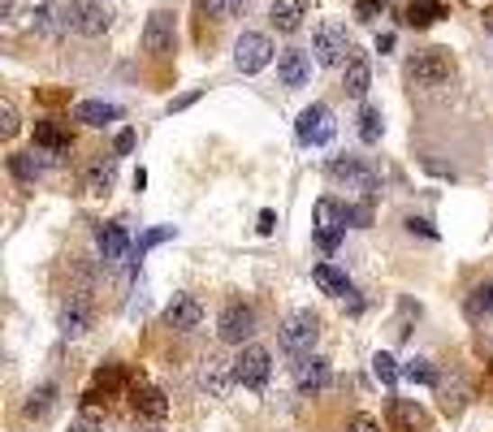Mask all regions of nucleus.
I'll return each instance as SVG.
<instances>
[{"label":"nucleus","instance_id":"1","mask_svg":"<svg viewBox=\"0 0 493 432\" xmlns=\"http://www.w3.org/2000/svg\"><path fill=\"white\" fill-rule=\"evenodd\" d=\"M454 78V61L446 48H415L407 57V83L420 91H437Z\"/></svg>","mask_w":493,"mask_h":432},{"label":"nucleus","instance_id":"2","mask_svg":"<svg viewBox=\"0 0 493 432\" xmlns=\"http://www.w3.org/2000/svg\"><path fill=\"white\" fill-rule=\"evenodd\" d=\"M324 177L333 186H342V191H360V194H372L381 186V173L372 169L364 156H333V160H324Z\"/></svg>","mask_w":493,"mask_h":432},{"label":"nucleus","instance_id":"3","mask_svg":"<svg viewBox=\"0 0 493 432\" xmlns=\"http://www.w3.org/2000/svg\"><path fill=\"white\" fill-rule=\"evenodd\" d=\"M316 338H321V320L312 316V311H290L286 320H281L278 328V342L286 355H312V346H316Z\"/></svg>","mask_w":493,"mask_h":432},{"label":"nucleus","instance_id":"4","mask_svg":"<svg viewBox=\"0 0 493 432\" xmlns=\"http://www.w3.org/2000/svg\"><path fill=\"white\" fill-rule=\"evenodd\" d=\"M351 35H346L342 22H321L316 31H312V57L321 65H346L351 61Z\"/></svg>","mask_w":493,"mask_h":432},{"label":"nucleus","instance_id":"5","mask_svg":"<svg viewBox=\"0 0 493 432\" xmlns=\"http://www.w3.org/2000/svg\"><path fill=\"white\" fill-rule=\"evenodd\" d=\"M65 22H69V31L96 40L113 26V14H108L105 0H65Z\"/></svg>","mask_w":493,"mask_h":432},{"label":"nucleus","instance_id":"6","mask_svg":"<svg viewBox=\"0 0 493 432\" xmlns=\"http://www.w3.org/2000/svg\"><path fill=\"white\" fill-rule=\"evenodd\" d=\"M295 134H299L303 148H324V143H333L338 122H333L329 104H307V108H303L299 122H295Z\"/></svg>","mask_w":493,"mask_h":432},{"label":"nucleus","instance_id":"7","mask_svg":"<svg viewBox=\"0 0 493 432\" xmlns=\"http://www.w3.org/2000/svg\"><path fill=\"white\" fill-rule=\"evenodd\" d=\"M273 40L264 35V31H242L234 43V65H238V74H260L264 65L273 61Z\"/></svg>","mask_w":493,"mask_h":432},{"label":"nucleus","instance_id":"8","mask_svg":"<svg viewBox=\"0 0 493 432\" xmlns=\"http://www.w3.org/2000/svg\"><path fill=\"white\" fill-rule=\"evenodd\" d=\"M256 307L251 302H230L225 311H221V320H216V333H221V342L230 346H242L256 338Z\"/></svg>","mask_w":493,"mask_h":432},{"label":"nucleus","instance_id":"9","mask_svg":"<svg viewBox=\"0 0 493 432\" xmlns=\"http://www.w3.org/2000/svg\"><path fill=\"white\" fill-rule=\"evenodd\" d=\"M269 372H273V355H269L264 346H242V350H238V359H234L238 385H247L260 393V389L269 385Z\"/></svg>","mask_w":493,"mask_h":432},{"label":"nucleus","instance_id":"10","mask_svg":"<svg viewBox=\"0 0 493 432\" xmlns=\"http://www.w3.org/2000/svg\"><path fill=\"white\" fill-rule=\"evenodd\" d=\"M173 43H178V22H173L169 9H156L148 18V26H143V52H151V57H169Z\"/></svg>","mask_w":493,"mask_h":432},{"label":"nucleus","instance_id":"11","mask_svg":"<svg viewBox=\"0 0 493 432\" xmlns=\"http://www.w3.org/2000/svg\"><path fill=\"white\" fill-rule=\"evenodd\" d=\"M96 251H100V264L105 268H117L122 259H130V234L126 225H117V220H108L96 230Z\"/></svg>","mask_w":493,"mask_h":432},{"label":"nucleus","instance_id":"12","mask_svg":"<svg viewBox=\"0 0 493 432\" xmlns=\"http://www.w3.org/2000/svg\"><path fill=\"white\" fill-rule=\"evenodd\" d=\"M204 302L195 299V294H173L169 302H165V324L169 328H178V333H195L199 324H204Z\"/></svg>","mask_w":493,"mask_h":432},{"label":"nucleus","instance_id":"13","mask_svg":"<svg viewBox=\"0 0 493 432\" xmlns=\"http://www.w3.org/2000/svg\"><path fill=\"white\" fill-rule=\"evenodd\" d=\"M278 83L286 91H299V86L312 83V57L303 48H286L278 57Z\"/></svg>","mask_w":493,"mask_h":432},{"label":"nucleus","instance_id":"14","mask_svg":"<svg viewBox=\"0 0 493 432\" xmlns=\"http://www.w3.org/2000/svg\"><path fill=\"white\" fill-rule=\"evenodd\" d=\"M57 328H61V338H83L87 328H91V299H87V294H69V299L61 302Z\"/></svg>","mask_w":493,"mask_h":432},{"label":"nucleus","instance_id":"15","mask_svg":"<svg viewBox=\"0 0 493 432\" xmlns=\"http://www.w3.org/2000/svg\"><path fill=\"white\" fill-rule=\"evenodd\" d=\"M329 381H333V372H329V364H324L321 355H299V364H295V385H299V393H324Z\"/></svg>","mask_w":493,"mask_h":432},{"label":"nucleus","instance_id":"16","mask_svg":"<svg viewBox=\"0 0 493 432\" xmlns=\"http://www.w3.org/2000/svg\"><path fill=\"white\" fill-rule=\"evenodd\" d=\"M307 14H312V0H273V4H269V22L278 26L281 35H295V31H303Z\"/></svg>","mask_w":493,"mask_h":432},{"label":"nucleus","instance_id":"17","mask_svg":"<svg viewBox=\"0 0 493 432\" xmlns=\"http://www.w3.org/2000/svg\"><path fill=\"white\" fill-rule=\"evenodd\" d=\"M234 381H238L234 364H225V359H208V364L199 367V389H204L208 398H225Z\"/></svg>","mask_w":493,"mask_h":432},{"label":"nucleus","instance_id":"18","mask_svg":"<svg viewBox=\"0 0 493 432\" xmlns=\"http://www.w3.org/2000/svg\"><path fill=\"white\" fill-rule=\"evenodd\" d=\"M74 122H83L91 130H105L113 122H122V108L108 104V100H83V104L74 108Z\"/></svg>","mask_w":493,"mask_h":432},{"label":"nucleus","instance_id":"19","mask_svg":"<svg viewBox=\"0 0 493 432\" xmlns=\"http://www.w3.org/2000/svg\"><path fill=\"white\" fill-rule=\"evenodd\" d=\"M425 410L415 407V402H403V398H394L389 402V432H425Z\"/></svg>","mask_w":493,"mask_h":432},{"label":"nucleus","instance_id":"20","mask_svg":"<svg viewBox=\"0 0 493 432\" xmlns=\"http://www.w3.org/2000/svg\"><path fill=\"white\" fill-rule=\"evenodd\" d=\"M113 182H117V160H113V156H100V160H91V169H87L83 191L87 194H108L113 191Z\"/></svg>","mask_w":493,"mask_h":432},{"label":"nucleus","instance_id":"21","mask_svg":"<svg viewBox=\"0 0 493 432\" xmlns=\"http://www.w3.org/2000/svg\"><path fill=\"white\" fill-rule=\"evenodd\" d=\"M52 407H57V385L43 381V385H35L31 393H26V402H22V419H48Z\"/></svg>","mask_w":493,"mask_h":432},{"label":"nucleus","instance_id":"22","mask_svg":"<svg viewBox=\"0 0 493 432\" xmlns=\"http://www.w3.org/2000/svg\"><path fill=\"white\" fill-rule=\"evenodd\" d=\"M312 281L321 285L324 294H333V299H351V294H355L351 277H346L342 268H333V264H316V268H312Z\"/></svg>","mask_w":493,"mask_h":432},{"label":"nucleus","instance_id":"23","mask_svg":"<svg viewBox=\"0 0 493 432\" xmlns=\"http://www.w3.org/2000/svg\"><path fill=\"white\" fill-rule=\"evenodd\" d=\"M463 316L472 324H480L485 316H493V277H485V281H476L472 285V294L463 299Z\"/></svg>","mask_w":493,"mask_h":432},{"label":"nucleus","instance_id":"24","mask_svg":"<svg viewBox=\"0 0 493 432\" xmlns=\"http://www.w3.org/2000/svg\"><path fill=\"white\" fill-rule=\"evenodd\" d=\"M368 86H372V65H368L364 57H351V61H346V74H342V91L351 100H364Z\"/></svg>","mask_w":493,"mask_h":432},{"label":"nucleus","instance_id":"25","mask_svg":"<svg viewBox=\"0 0 493 432\" xmlns=\"http://www.w3.org/2000/svg\"><path fill=\"white\" fill-rule=\"evenodd\" d=\"M9 173L18 177L22 186H35V182L43 177V160L35 156V151H14V156H9Z\"/></svg>","mask_w":493,"mask_h":432},{"label":"nucleus","instance_id":"26","mask_svg":"<svg viewBox=\"0 0 493 432\" xmlns=\"http://www.w3.org/2000/svg\"><path fill=\"white\" fill-rule=\"evenodd\" d=\"M69 143H74V139H69L61 126H52V122H35V148L52 151V156H65Z\"/></svg>","mask_w":493,"mask_h":432},{"label":"nucleus","instance_id":"27","mask_svg":"<svg viewBox=\"0 0 493 432\" xmlns=\"http://www.w3.org/2000/svg\"><path fill=\"white\" fill-rule=\"evenodd\" d=\"M437 393H442V410H446V415H459L463 402H468V385H463V376L437 381Z\"/></svg>","mask_w":493,"mask_h":432},{"label":"nucleus","instance_id":"28","mask_svg":"<svg viewBox=\"0 0 493 432\" xmlns=\"http://www.w3.org/2000/svg\"><path fill=\"white\" fill-rule=\"evenodd\" d=\"M446 14V0H415V4H407V26H433V22Z\"/></svg>","mask_w":493,"mask_h":432},{"label":"nucleus","instance_id":"29","mask_svg":"<svg viewBox=\"0 0 493 432\" xmlns=\"http://www.w3.org/2000/svg\"><path fill=\"white\" fill-rule=\"evenodd\" d=\"M381 134H386V117H381V108L364 104L360 108V139L372 148V143H381Z\"/></svg>","mask_w":493,"mask_h":432},{"label":"nucleus","instance_id":"30","mask_svg":"<svg viewBox=\"0 0 493 432\" xmlns=\"http://www.w3.org/2000/svg\"><path fill=\"white\" fill-rule=\"evenodd\" d=\"M372 376H377L386 389H394L398 385V376H403V364H398L394 355H386V350H377V355H372Z\"/></svg>","mask_w":493,"mask_h":432},{"label":"nucleus","instance_id":"31","mask_svg":"<svg viewBox=\"0 0 493 432\" xmlns=\"http://www.w3.org/2000/svg\"><path fill=\"white\" fill-rule=\"evenodd\" d=\"M57 14H65V0H48V4H40V9L31 14V18H35V26H40V31H48V35H57L61 26H69V22L57 18Z\"/></svg>","mask_w":493,"mask_h":432},{"label":"nucleus","instance_id":"32","mask_svg":"<svg viewBox=\"0 0 493 432\" xmlns=\"http://www.w3.org/2000/svg\"><path fill=\"white\" fill-rule=\"evenodd\" d=\"M134 410H143L148 419H165L169 402H165V393H160V389H139V393H134Z\"/></svg>","mask_w":493,"mask_h":432},{"label":"nucleus","instance_id":"33","mask_svg":"<svg viewBox=\"0 0 493 432\" xmlns=\"http://www.w3.org/2000/svg\"><path fill=\"white\" fill-rule=\"evenodd\" d=\"M403 376H407L411 385H437V372H433L429 359H407V364H403Z\"/></svg>","mask_w":493,"mask_h":432},{"label":"nucleus","instance_id":"34","mask_svg":"<svg viewBox=\"0 0 493 432\" xmlns=\"http://www.w3.org/2000/svg\"><path fill=\"white\" fill-rule=\"evenodd\" d=\"M199 9L208 14V18H234L247 9V0H199Z\"/></svg>","mask_w":493,"mask_h":432},{"label":"nucleus","instance_id":"35","mask_svg":"<svg viewBox=\"0 0 493 432\" xmlns=\"http://www.w3.org/2000/svg\"><path fill=\"white\" fill-rule=\"evenodd\" d=\"M173 234H178V230H173V225H156V230H148V234L139 238V247H134V251H139V259L148 256L151 247H160V242H169Z\"/></svg>","mask_w":493,"mask_h":432},{"label":"nucleus","instance_id":"36","mask_svg":"<svg viewBox=\"0 0 493 432\" xmlns=\"http://www.w3.org/2000/svg\"><path fill=\"white\" fill-rule=\"evenodd\" d=\"M342 225L368 230V225H372V208H368V203H342Z\"/></svg>","mask_w":493,"mask_h":432},{"label":"nucleus","instance_id":"37","mask_svg":"<svg viewBox=\"0 0 493 432\" xmlns=\"http://www.w3.org/2000/svg\"><path fill=\"white\" fill-rule=\"evenodd\" d=\"M316 247L333 256V251L342 247V225H316Z\"/></svg>","mask_w":493,"mask_h":432},{"label":"nucleus","instance_id":"38","mask_svg":"<svg viewBox=\"0 0 493 432\" xmlns=\"http://www.w3.org/2000/svg\"><path fill=\"white\" fill-rule=\"evenodd\" d=\"M0 130H5V139L18 134V112H14V104H0Z\"/></svg>","mask_w":493,"mask_h":432},{"label":"nucleus","instance_id":"39","mask_svg":"<svg viewBox=\"0 0 493 432\" xmlns=\"http://www.w3.org/2000/svg\"><path fill=\"white\" fill-rule=\"evenodd\" d=\"M346 432H381V424H377V419H368V415H355V419L346 424Z\"/></svg>","mask_w":493,"mask_h":432},{"label":"nucleus","instance_id":"40","mask_svg":"<svg viewBox=\"0 0 493 432\" xmlns=\"http://www.w3.org/2000/svg\"><path fill=\"white\" fill-rule=\"evenodd\" d=\"M69 432H105V424H100V419H91V415H78V419L69 424Z\"/></svg>","mask_w":493,"mask_h":432},{"label":"nucleus","instance_id":"41","mask_svg":"<svg viewBox=\"0 0 493 432\" xmlns=\"http://www.w3.org/2000/svg\"><path fill=\"white\" fill-rule=\"evenodd\" d=\"M113 148H117V156H130V151H134V130H122Z\"/></svg>","mask_w":493,"mask_h":432},{"label":"nucleus","instance_id":"42","mask_svg":"<svg viewBox=\"0 0 493 432\" xmlns=\"http://www.w3.org/2000/svg\"><path fill=\"white\" fill-rule=\"evenodd\" d=\"M195 100H199V91H187V95H178V100H169V112H182V108H191Z\"/></svg>","mask_w":493,"mask_h":432},{"label":"nucleus","instance_id":"43","mask_svg":"<svg viewBox=\"0 0 493 432\" xmlns=\"http://www.w3.org/2000/svg\"><path fill=\"white\" fill-rule=\"evenodd\" d=\"M377 14H381V0H360V18L364 22H372Z\"/></svg>","mask_w":493,"mask_h":432},{"label":"nucleus","instance_id":"44","mask_svg":"<svg viewBox=\"0 0 493 432\" xmlns=\"http://www.w3.org/2000/svg\"><path fill=\"white\" fill-rule=\"evenodd\" d=\"M407 230H411V234H425V238H437V230H433L429 220H415V216H411V220H407Z\"/></svg>","mask_w":493,"mask_h":432},{"label":"nucleus","instance_id":"45","mask_svg":"<svg viewBox=\"0 0 493 432\" xmlns=\"http://www.w3.org/2000/svg\"><path fill=\"white\" fill-rule=\"evenodd\" d=\"M273 225H278V216H273V212H260V234H273Z\"/></svg>","mask_w":493,"mask_h":432},{"label":"nucleus","instance_id":"46","mask_svg":"<svg viewBox=\"0 0 493 432\" xmlns=\"http://www.w3.org/2000/svg\"><path fill=\"white\" fill-rule=\"evenodd\" d=\"M394 48V35H377V52H389Z\"/></svg>","mask_w":493,"mask_h":432},{"label":"nucleus","instance_id":"47","mask_svg":"<svg viewBox=\"0 0 493 432\" xmlns=\"http://www.w3.org/2000/svg\"><path fill=\"white\" fill-rule=\"evenodd\" d=\"M485 26H489V35H493V14H489V18H485Z\"/></svg>","mask_w":493,"mask_h":432}]
</instances>
